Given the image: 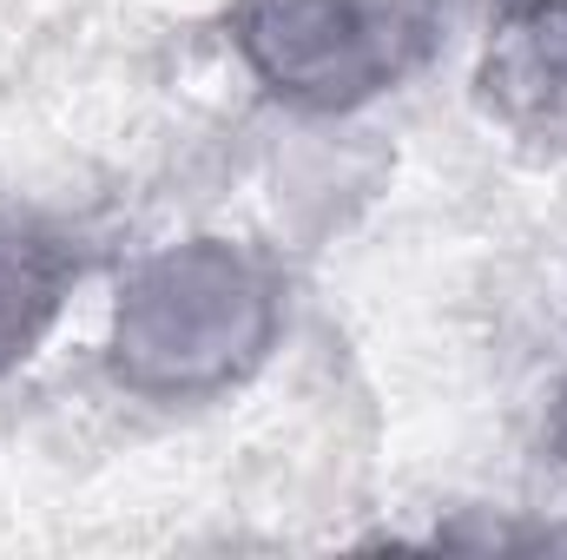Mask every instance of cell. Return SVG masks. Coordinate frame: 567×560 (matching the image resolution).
<instances>
[{
	"label": "cell",
	"instance_id": "6da1fadb",
	"mask_svg": "<svg viewBox=\"0 0 567 560\" xmlns=\"http://www.w3.org/2000/svg\"><path fill=\"white\" fill-rule=\"evenodd\" d=\"M284 330V278L231 238H185L140 258L106 330V370L145 403H212L265 370Z\"/></svg>",
	"mask_w": 567,
	"mask_h": 560
},
{
	"label": "cell",
	"instance_id": "7a4b0ae2",
	"mask_svg": "<svg viewBox=\"0 0 567 560\" xmlns=\"http://www.w3.org/2000/svg\"><path fill=\"white\" fill-rule=\"evenodd\" d=\"M449 27V0H231L225 33L245 73L290 113L337 120L416 80Z\"/></svg>",
	"mask_w": 567,
	"mask_h": 560
},
{
	"label": "cell",
	"instance_id": "3957f363",
	"mask_svg": "<svg viewBox=\"0 0 567 560\" xmlns=\"http://www.w3.org/2000/svg\"><path fill=\"white\" fill-rule=\"evenodd\" d=\"M482 113L528 152H567V0H508L482 60Z\"/></svg>",
	"mask_w": 567,
	"mask_h": 560
},
{
	"label": "cell",
	"instance_id": "277c9868",
	"mask_svg": "<svg viewBox=\"0 0 567 560\" xmlns=\"http://www.w3.org/2000/svg\"><path fill=\"white\" fill-rule=\"evenodd\" d=\"M80 271H86L80 245L53 218L0 198V376L20 370L47 343Z\"/></svg>",
	"mask_w": 567,
	"mask_h": 560
},
{
	"label": "cell",
	"instance_id": "5b68a950",
	"mask_svg": "<svg viewBox=\"0 0 567 560\" xmlns=\"http://www.w3.org/2000/svg\"><path fill=\"white\" fill-rule=\"evenodd\" d=\"M548 448L567 462V383L555 390V403H548Z\"/></svg>",
	"mask_w": 567,
	"mask_h": 560
}]
</instances>
